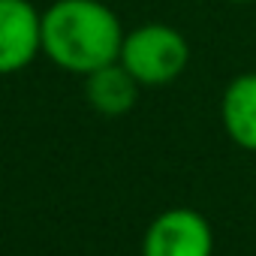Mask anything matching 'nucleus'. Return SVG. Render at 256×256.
<instances>
[{
	"label": "nucleus",
	"mask_w": 256,
	"mask_h": 256,
	"mask_svg": "<svg viewBox=\"0 0 256 256\" xmlns=\"http://www.w3.org/2000/svg\"><path fill=\"white\" fill-rule=\"evenodd\" d=\"M124 34L108 0H54L42 10V54L76 76L114 64Z\"/></svg>",
	"instance_id": "obj_1"
},
{
	"label": "nucleus",
	"mask_w": 256,
	"mask_h": 256,
	"mask_svg": "<svg viewBox=\"0 0 256 256\" xmlns=\"http://www.w3.org/2000/svg\"><path fill=\"white\" fill-rule=\"evenodd\" d=\"M118 60L142 88H163L181 78V72L187 70L190 42L178 28L151 22L124 34Z\"/></svg>",
	"instance_id": "obj_2"
},
{
	"label": "nucleus",
	"mask_w": 256,
	"mask_h": 256,
	"mask_svg": "<svg viewBox=\"0 0 256 256\" xmlns=\"http://www.w3.org/2000/svg\"><path fill=\"white\" fill-rule=\"evenodd\" d=\"M211 223L193 208H169L151 220L142 238V256H211Z\"/></svg>",
	"instance_id": "obj_3"
},
{
	"label": "nucleus",
	"mask_w": 256,
	"mask_h": 256,
	"mask_svg": "<svg viewBox=\"0 0 256 256\" xmlns=\"http://www.w3.org/2000/svg\"><path fill=\"white\" fill-rule=\"evenodd\" d=\"M42 54V12L30 0H0V76L28 70Z\"/></svg>",
	"instance_id": "obj_4"
},
{
	"label": "nucleus",
	"mask_w": 256,
	"mask_h": 256,
	"mask_svg": "<svg viewBox=\"0 0 256 256\" xmlns=\"http://www.w3.org/2000/svg\"><path fill=\"white\" fill-rule=\"evenodd\" d=\"M139 88L142 84L126 72V66L120 60L106 64L84 76V96H88L90 108L106 118H120L130 112L139 100Z\"/></svg>",
	"instance_id": "obj_5"
},
{
	"label": "nucleus",
	"mask_w": 256,
	"mask_h": 256,
	"mask_svg": "<svg viewBox=\"0 0 256 256\" xmlns=\"http://www.w3.org/2000/svg\"><path fill=\"white\" fill-rule=\"evenodd\" d=\"M220 120L238 148L256 151V72H241L226 84L220 96Z\"/></svg>",
	"instance_id": "obj_6"
},
{
	"label": "nucleus",
	"mask_w": 256,
	"mask_h": 256,
	"mask_svg": "<svg viewBox=\"0 0 256 256\" xmlns=\"http://www.w3.org/2000/svg\"><path fill=\"white\" fill-rule=\"evenodd\" d=\"M229 4H256V0H229Z\"/></svg>",
	"instance_id": "obj_7"
}]
</instances>
